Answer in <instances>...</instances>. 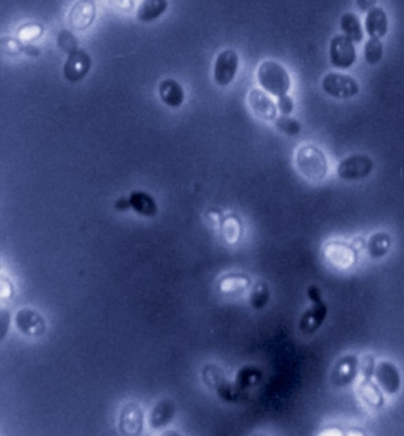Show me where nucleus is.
Here are the masks:
<instances>
[{
    "mask_svg": "<svg viewBox=\"0 0 404 436\" xmlns=\"http://www.w3.org/2000/svg\"><path fill=\"white\" fill-rule=\"evenodd\" d=\"M294 163L303 177L313 181L325 179L330 169L325 153L313 143L304 144L298 147L294 156Z\"/></svg>",
    "mask_w": 404,
    "mask_h": 436,
    "instance_id": "f257e3e1",
    "label": "nucleus"
},
{
    "mask_svg": "<svg viewBox=\"0 0 404 436\" xmlns=\"http://www.w3.org/2000/svg\"><path fill=\"white\" fill-rule=\"evenodd\" d=\"M257 79L265 91L276 97L287 95L291 88V78L288 71L275 61L261 63L257 72Z\"/></svg>",
    "mask_w": 404,
    "mask_h": 436,
    "instance_id": "f03ea898",
    "label": "nucleus"
},
{
    "mask_svg": "<svg viewBox=\"0 0 404 436\" xmlns=\"http://www.w3.org/2000/svg\"><path fill=\"white\" fill-rule=\"evenodd\" d=\"M321 86L327 95L336 99H350L359 94L360 87L351 75L331 72L324 76Z\"/></svg>",
    "mask_w": 404,
    "mask_h": 436,
    "instance_id": "7ed1b4c3",
    "label": "nucleus"
},
{
    "mask_svg": "<svg viewBox=\"0 0 404 436\" xmlns=\"http://www.w3.org/2000/svg\"><path fill=\"white\" fill-rule=\"evenodd\" d=\"M374 169L371 158L364 154H354L344 158L337 167V175L344 181H356L365 179Z\"/></svg>",
    "mask_w": 404,
    "mask_h": 436,
    "instance_id": "20e7f679",
    "label": "nucleus"
},
{
    "mask_svg": "<svg viewBox=\"0 0 404 436\" xmlns=\"http://www.w3.org/2000/svg\"><path fill=\"white\" fill-rule=\"evenodd\" d=\"M330 57L332 65L337 69H350L357 60L354 42L346 35L335 36L330 42Z\"/></svg>",
    "mask_w": 404,
    "mask_h": 436,
    "instance_id": "39448f33",
    "label": "nucleus"
},
{
    "mask_svg": "<svg viewBox=\"0 0 404 436\" xmlns=\"http://www.w3.org/2000/svg\"><path fill=\"white\" fill-rule=\"evenodd\" d=\"M239 67V56L234 50H223L214 63L213 79L218 86L227 87L237 76Z\"/></svg>",
    "mask_w": 404,
    "mask_h": 436,
    "instance_id": "423d86ee",
    "label": "nucleus"
},
{
    "mask_svg": "<svg viewBox=\"0 0 404 436\" xmlns=\"http://www.w3.org/2000/svg\"><path fill=\"white\" fill-rule=\"evenodd\" d=\"M324 256L336 268L347 269L355 264L357 249L344 241H330L323 248Z\"/></svg>",
    "mask_w": 404,
    "mask_h": 436,
    "instance_id": "0eeeda50",
    "label": "nucleus"
},
{
    "mask_svg": "<svg viewBox=\"0 0 404 436\" xmlns=\"http://www.w3.org/2000/svg\"><path fill=\"white\" fill-rule=\"evenodd\" d=\"M248 105L257 118L261 121H274L277 116V105L266 93L260 89H252L247 96Z\"/></svg>",
    "mask_w": 404,
    "mask_h": 436,
    "instance_id": "6e6552de",
    "label": "nucleus"
},
{
    "mask_svg": "<svg viewBox=\"0 0 404 436\" xmlns=\"http://www.w3.org/2000/svg\"><path fill=\"white\" fill-rule=\"evenodd\" d=\"M91 66L89 55L84 50H74L67 59L63 74L70 82H77L85 78Z\"/></svg>",
    "mask_w": 404,
    "mask_h": 436,
    "instance_id": "1a4fd4ad",
    "label": "nucleus"
},
{
    "mask_svg": "<svg viewBox=\"0 0 404 436\" xmlns=\"http://www.w3.org/2000/svg\"><path fill=\"white\" fill-rule=\"evenodd\" d=\"M96 8L94 0H79L69 15L70 26L83 31L89 28L96 18Z\"/></svg>",
    "mask_w": 404,
    "mask_h": 436,
    "instance_id": "9d476101",
    "label": "nucleus"
},
{
    "mask_svg": "<svg viewBox=\"0 0 404 436\" xmlns=\"http://www.w3.org/2000/svg\"><path fill=\"white\" fill-rule=\"evenodd\" d=\"M309 296L315 303L313 308L305 313L301 320V328L305 331H315L323 323L327 315V308L322 301L321 294L318 288L311 287L309 291Z\"/></svg>",
    "mask_w": 404,
    "mask_h": 436,
    "instance_id": "9b49d317",
    "label": "nucleus"
},
{
    "mask_svg": "<svg viewBox=\"0 0 404 436\" xmlns=\"http://www.w3.org/2000/svg\"><path fill=\"white\" fill-rule=\"evenodd\" d=\"M374 376L378 387L388 395H394L400 388L399 371L398 368L389 362H381L378 364Z\"/></svg>",
    "mask_w": 404,
    "mask_h": 436,
    "instance_id": "f8f14e48",
    "label": "nucleus"
},
{
    "mask_svg": "<svg viewBox=\"0 0 404 436\" xmlns=\"http://www.w3.org/2000/svg\"><path fill=\"white\" fill-rule=\"evenodd\" d=\"M366 32L370 38L381 40L388 30V18L381 7H374L368 11L365 18Z\"/></svg>",
    "mask_w": 404,
    "mask_h": 436,
    "instance_id": "ddd939ff",
    "label": "nucleus"
},
{
    "mask_svg": "<svg viewBox=\"0 0 404 436\" xmlns=\"http://www.w3.org/2000/svg\"><path fill=\"white\" fill-rule=\"evenodd\" d=\"M159 95L163 103L171 108H179L184 101V91L174 79H166L159 84Z\"/></svg>",
    "mask_w": 404,
    "mask_h": 436,
    "instance_id": "4468645a",
    "label": "nucleus"
},
{
    "mask_svg": "<svg viewBox=\"0 0 404 436\" xmlns=\"http://www.w3.org/2000/svg\"><path fill=\"white\" fill-rule=\"evenodd\" d=\"M120 426L125 435L140 434L142 426V413L140 406L134 404L125 406L121 413Z\"/></svg>",
    "mask_w": 404,
    "mask_h": 436,
    "instance_id": "2eb2a0df",
    "label": "nucleus"
},
{
    "mask_svg": "<svg viewBox=\"0 0 404 436\" xmlns=\"http://www.w3.org/2000/svg\"><path fill=\"white\" fill-rule=\"evenodd\" d=\"M167 0H144L138 11L137 18L140 22H153L167 9Z\"/></svg>",
    "mask_w": 404,
    "mask_h": 436,
    "instance_id": "dca6fc26",
    "label": "nucleus"
},
{
    "mask_svg": "<svg viewBox=\"0 0 404 436\" xmlns=\"http://www.w3.org/2000/svg\"><path fill=\"white\" fill-rule=\"evenodd\" d=\"M340 28L344 35L350 38L354 43L359 44L364 40V30L361 21L356 14L347 12L340 18Z\"/></svg>",
    "mask_w": 404,
    "mask_h": 436,
    "instance_id": "f3484780",
    "label": "nucleus"
},
{
    "mask_svg": "<svg viewBox=\"0 0 404 436\" xmlns=\"http://www.w3.org/2000/svg\"><path fill=\"white\" fill-rule=\"evenodd\" d=\"M130 205L133 208L147 217H153L157 213V206L150 194L142 192L133 193L130 198Z\"/></svg>",
    "mask_w": 404,
    "mask_h": 436,
    "instance_id": "a211bd4d",
    "label": "nucleus"
},
{
    "mask_svg": "<svg viewBox=\"0 0 404 436\" xmlns=\"http://www.w3.org/2000/svg\"><path fill=\"white\" fill-rule=\"evenodd\" d=\"M222 235L230 245L237 243L242 235V225L238 217L234 214L227 216L221 223Z\"/></svg>",
    "mask_w": 404,
    "mask_h": 436,
    "instance_id": "6ab92c4d",
    "label": "nucleus"
},
{
    "mask_svg": "<svg viewBox=\"0 0 404 436\" xmlns=\"http://www.w3.org/2000/svg\"><path fill=\"white\" fill-rule=\"evenodd\" d=\"M391 245V236L386 232H377L369 237L368 252L374 258L385 256Z\"/></svg>",
    "mask_w": 404,
    "mask_h": 436,
    "instance_id": "aec40b11",
    "label": "nucleus"
},
{
    "mask_svg": "<svg viewBox=\"0 0 404 436\" xmlns=\"http://www.w3.org/2000/svg\"><path fill=\"white\" fill-rule=\"evenodd\" d=\"M16 323L23 332L27 333H39L44 328L43 323L39 315L31 311L24 310L16 316Z\"/></svg>",
    "mask_w": 404,
    "mask_h": 436,
    "instance_id": "412c9836",
    "label": "nucleus"
},
{
    "mask_svg": "<svg viewBox=\"0 0 404 436\" xmlns=\"http://www.w3.org/2000/svg\"><path fill=\"white\" fill-rule=\"evenodd\" d=\"M249 285V279L242 274H231L221 279L220 289L222 293L235 294Z\"/></svg>",
    "mask_w": 404,
    "mask_h": 436,
    "instance_id": "4be33fe9",
    "label": "nucleus"
},
{
    "mask_svg": "<svg viewBox=\"0 0 404 436\" xmlns=\"http://www.w3.org/2000/svg\"><path fill=\"white\" fill-rule=\"evenodd\" d=\"M383 57V44L378 39H370L364 46L365 61L369 65H376L380 62Z\"/></svg>",
    "mask_w": 404,
    "mask_h": 436,
    "instance_id": "5701e85b",
    "label": "nucleus"
},
{
    "mask_svg": "<svg viewBox=\"0 0 404 436\" xmlns=\"http://www.w3.org/2000/svg\"><path fill=\"white\" fill-rule=\"evenodd\" d=\"M275 125L280 133L290 135V137L300 134L301 130L300 121H297L296 118L283 116V114L276 118Z\"/></svg>",
    "mask_w": 404,
    "mask_h": 436,
    "instance_id": "b1692460",
    "label": "nucleus"
},
{
    "mask_svg": "<svg viewBox=\"0 0 404 436\" xmlns=\"http://www.w3.org/2000/svg\"><path fill=\"white\" fill-rule=\"evenodd\" d=\"M360 389L361 396L369 405L378 406L382 404L383 398L380 389L371 381L370 382L369 380L364 381L361 383Z\"/></svg>",
    "mask_w": 404,
    "mask_h": 436,
    "instance_id": "393cba45",
    "label": "nucleus"
},
{
    "mask_svg": "<svg viewBox=\"0 0 404 436\" xmlns=\"http://www.w3.org/2000/svg\"><path fill=\"white\" fill-rule=\"evenodd\" d=\"M43 33V28L38 24H28L21 27L18 31V36L21 41L30 42L38 39Z\"/></svg>",
    "mask_w": 404,
    "mask_h": 436,
    "instance_id": "a878e982",
    "label": "nucleus"
},
{
    "mask_svg": "<svg viewBox=\"0 0 404 436\" xmlns=\"http://www.w3.org/2000/svg\"><path fill=\"white\" fill-rule=\"evenodd\" d=\"M269 291L267 287L264 284L257 285L252 291L250 299L252 306L254 308H262L265 303L268 301Z\"/></svg>",
    "mask_w": 404,
    "mask_h": 436,
    "instance_id": "bb28decb",
    "label": "nucleus"
},
{
    "mask_svg": "<svg viewBox=\"0 0 404 436\" xmlns=\"http://www.w3.org/2000/svg\"><path fill=\"white\" fill-rule=\"evenodd\" d=\"M58 44L62 50L69 53L77 50L78 46L77 40L72 35V33L67 31L60 33V35L58 37Z\"/></svg>",
    "mask_w": 404,
    "mask_h": 436,
    "instance_id": "cd10ccee",
    "label": "nucleus"
},
{
    "mask_svg": "<svg viewBox=\"0 0 404 436\" xmlns=\"http://www.w3.org/2000/svg\"><path fill=\"white\" fill-rule=\"evenodd\" d=\"M26 47L27 45L22 43V41L16 40L12 38H6L2 41L3 50L8 54L16 55L22 52H25Z\"/></svg>",
    "mask_w": 404,
    "mask_h": 436,
    "instance_id": "c85d7f7f",
    "label": "nucleus"
},
{
    "mask_svg": "<svg viewBox=\"0 0 404 436\" xmlns=\"http://www.w3.org/2000/svg\"><path fill=\"white\" fill-rule=\"evenodd\" d=\"M277 108L283 116H290L294 109V103L291 96L284 95L277 101Z\"/></svg>",
    "mask_w": 404,
    "mask_h": 436,
    "instance_id": "c756f323",
    "label": "nucleus"
},
{
    "mask_svg": "<svg viewBox=\"0 0 404 436\" xmlns=\"http://www.w3.org/2000/svg\"><path fill=\"white\" fill-rule=\"evenodd\" d=\"M108 1L116 9L123 12L133 11L135 5L134 0H108Z\"/></svg>",
    "mask_w": 404,
    "mask_h": 436,
    "instance_id": "7c9ffc66",
    "label": "nucleus"
},
{
    "mask_svg": "<svg viewBox=\"0 0 404 436\" xmlns=\"http://www.w3.org/2000/svg\"><path fill=\"white\" fill-rule=\"evenodd\" d=\"M361 11L368 12L376 7L378 0H356Z\"/></svg>",
    "mask_w": 404,
    "mask_h": 436,
    "instance_id": "2f4dec72",
    "label": "nucleus"
}]
</instances>
